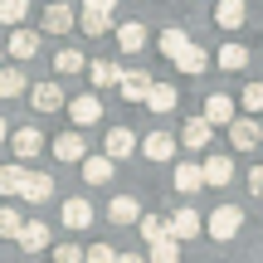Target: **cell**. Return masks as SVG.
I'll return each instance as SVG.
<instances>
[{
    "mask_svg": "<svg viewBox=\"0 0 263 263\" xmlns=\"http://www.w3.org/2000/svg\"><path fill=\"white\" fill-rule=\"evenodd\" d=\"M239 224H244V210H239V205H219L215 215L205 219L210 239H219V244H224V239H234V234H239Z\"/></svg>",
    "mask_w": 263,
    "mask_h": 263,
    "instance_id": "6da1fadb",
    "label": "cell"
},
{
    "mask_svg": "<svg viewBox=\"0 0 263 263\" xmlns=\"http://www.w3.org/2000/svg\"><path fill=\"white\" fill-rule=\"evenodd\" d=\"M258 141H263V132H258L254 117H234V122H229V146L234 151H254Z\"/></svg>",
    "mask_w": 263,
    "mask_h": 263,
    "instance_id": "7a4b0ae2",
    "label": "cell"
},
{
    "mask_svg": "<svg viewBox=\"0 0 263 263\" xmlns=\"http://www.w3.org/2000/svg\"><path fill=\"white\" fill-rule=\"evenodd\" d=\"M20 195H25L29 205H44V200H54V180H49L44 171H25V185H20Z\"/></svg>",
    "mask_w": 263,
    "mask_h": 263,
    "instance_id": "3957f363",
    "label": "cell"
},
{
    "mask_svg": "<svg viewBox=\"0 0 263 263\" xmlns=\"http://www.w3.org/2000/svg\"><path fill=\"white\" fill-rule=\"evenodd\" d=\"M200 229H205V219H200L195 210H176V215L166 219V234H171V239H195Z\"/></svg>",
    "mask_w": 263,
    "mask_h": 263,
    "instance_id": "277c9868",
    "label": "cell"
},
{
    "mask_svg": "<svg viewBox=\"0 0 263 263\" xmlns=\"http://www.w3.org/2000/svg\"><path fill=\"white\" fill-rule=\"evenodd\" d=\"M15 244L25 249V254H39V249H49V224H39V219H25L15 234Z\"/></svg>",
    "mask_w": 263,
    "mask_h": 263,
    "instance_id": "5b68a950",
    "label": "cell"
},
{
    "mask_svg": "<svg viewBox=\"0 0 263 263\" xmlns=\"http://www.w3.org/2000/svg\"><path fill=\"white\" fill-rule=\"evenodd\" d=\"M103 151H107V161H127L132 151H137L132 127H112V132H107V141H103Z\"/></svg>",
    "mask_w": 263,
    "mask_h": 263,
    "instance_id": "8992f818",
    "label": "cell"
},
{
    "mask_svg": "<svg viewBox=\"0 0 263 263\" xmlns=\"http://www.w3.org/2000/svg\"><path fill=\"white\" fill-rule=\"evenodd\" d=\"M64 107H68V117H73L78 127H88V122H98V117H103L98 93H83V98H73V103H64Z\"/></svg>",
    "mask_w": 263,
    "mask_h": 263,
    "instance_id": "52a82bcc",
    "label": "cell"
},
{
    "mask_svg": "<svg viewBox=\"0 0 263 263\" xmlns=\"http://www.w3.org/2000/svg\"><path fill=\"white\" fill-rule=\"evenodd\" d=\"M171 185H176L180 195H195V190H205V176H200V166H195V161H180V166H176V176H171Z\"/></svg>",
    "mask_w": 263,
    "mask_h": 263,
    "instance_id": "ba28073f",
    "label": "cell"
},
{
    "mask_svg": "<svg viewBox=\"0 0 263 263\" xmlns=\"http://www.w3.org/2000/svg\"><path fill=\"white\" fill-rule=\"evenodd\" d=\"M137 151H141L146 161H171V156H176V137H166V132H151V137L141 141Z\"/></svg>",
    "mask_w": 263,
    "mask_h": 263,
    "instance_id": "9c48e42d",
    "label": "cell"
},
{
    "mask_svg": "<svg viewBox=\"0 0 263 263\" xmlns=\"http://www.w3.org/2000/svg\"><path fill=\"white\" fill-rule=\"evenodd\" d=\"M29 103H34V112H59L64 93H59V83H34L29 88Z\"/></svg>",
    "mask_w": 263,
    "mask_h": 263,
    "instance_id": "30bf717a",
    "label": "cell"
},
{
    "mask_svg": "<svg viewBox=\"0 0 263 263\" xmlns=\"http://www.w3.org/2000/svg\"><path fill=\"white\" fill-rule=\"evenodd\" d=\"M49 151H54L59 161H83V156H88V141H83V132H64Z\"/></svg>",
    "mask_w": 263,
    "mask_h": 263,
    "instance_id": "8fae6325",
    "label": "cell"
},
{
    "mask_svg": "<svg viewBox=\"0 0 263 263\" xmlns=\"http://www.w3.org/2000/svg\"><path fill=\"white\" fill-rule=\"evenodd\" d=\"M117 49H122V54H141V49H146V25H137V20L117 25Z\"/></svg>",
    "mask_w": 263,
    "mask_h": 263,
    "instance_id": "7c38bea8",
    "label": "cell"
},
{
    "mask_svg": "<svg viewBox=\"0 0 263 263\" xmlns=\"http://www.w3.org/2000/svg\"><path fill=\"white\" fill-rule=\"evenodd\" d=\"M10 146H15V156H20V161H34V156H39V146H44V137H39V127H20L15 137H10Z\"/></svg>",
    "mask_w": 263,
    "mask_h": 263,
    "instance_id": "4fadbf2b",
    "label": "cell"
},
{
    "mask_svg": "<svg viewBox=\"0 0 263 263\" xmlns=\"http://www.w3.org/2000/svg\"><path fill=\"white\" fill-rule=\"evenodd\" d=\"M88 224H93V205H88V200H64V229H73V234H78V229H88Z\"/></svg>",
    "mask_w": 263,
    "mask_h": 263,
    "instance_id": "5bb4252c",
    "label": "cell"
},
{
    "mask_svg": "<svg viewBox=\"0 0 263 263\" xmlns=\"http://www.w3.org/2000/svg\"><path fill=\"white\" fill-rule=\"evenodd\" d=\"M200 176H205V185H229V180H234V161L229 156H210L205 166H200Z\"/></svg>",
    "mask_w": 263,
    "mask_h": 263,
    "instance_id": "9a60e30c",
    "label": "cell"
},
{
    "mask_svg": "<svg viewBox=\"0 0 263 263\" xmlns=\"http://www.w3.org/2000/svg\"><path fill=\"white\" fill-rule=\"evenodd\" d=\"M244 15H249L244 0H219V5H215V25L219 29H239V25H244Z\"/></svg>",
    "mask_w": 263,
    "mask_h": 263,
    "instance_id": "2e32d148",
    "label": "cell"
},
{
    "mask_svg": "<svg viewBox=\"0 0 263 263\" xmlns=\"http://www.w3.org/2000/svg\"><path fill=\"white\" fill-rule=\"evenodd\" d=\"M205 122H210V127H229V122H234V103H229L224 93H210V103H205Z\"/></svg>",
    "mask_w": 263,
    "mask_h": 263,
    "instance_id": "e0dca14e",
    "label": "cell"
},
{
    "mask_svg": "<svg viewBox=\"0 0 263 263\" xmlns=\"http://www.w3.org/2000/svg\"><path fill=\"white\" fill-rule=\"evenodd\" d=\"M117 88H122V98H127V103H141V98H146V88H151V78L141 73V68H127V73L117 78Z\"/></svg>",
    "mask_w": 263,
    "mask_h": 263,
    "instance_id": "ac0fdd59",
    "label": "cell"
},
{
    "mask_svg": "<svg viewBox=\"0 0 263 263\" xmlns=\"http://www.w3.org/2000/svg\"><path fill=\"white\" fill-rule=\"evenodd\" d=\"M141 103H146L151 112H176V88H171V83H151Z\"/></svg>",
    "mask_w": 263,
    "mask_h": 263,
    "instance_id": "d6986e66",
    "label": "cell"
},
{
    "mask_svg": "<svg viewBox=\"0 0 263 263\" xmlns=\"http://www.w3.org/2000/svg\"><path fill=\"white\" fill-rule=\"evenodd\" d=\"M107 219H112V224H137V219H141V205L132 195H117L112 205H107Z\"/></svg>",
    "mask_w": 263,
    "mask_h": 263,
    "instance_id": "ffe728a7",
    "label": "cell"
},
{
    "mask_svg": "<svg viewBox=\"0 0 263 263\" xmlns=\"http://www.w3.org/2000/svg\"><path fill=\"white\" fill-rule=\"evenodd\" d=\"M83 180L88 185H107L112 180V161L107 156H83Z\"/></svg>",
    "mask_w": 263,
    "mask_h": 263,
    "instance_id": "44dd1931",
    "label": "cell"
},
{
    "mask_svg": "<svg viewBox=\"0 0 263 263\" xmlns=\"http://www.w3.org/2000/svg\"><path fill=\"white\" fill-rule=\"evenodd\" d=\"M210 132H215V127H210L205 117H190V122H185V132H180V141H185L190 151H200V146H210Z\"/></svg>",
    "mask_w": 263,
    "mask_h": 263,
    "instance_id": "7402d4cb",
    "label": "cell"
},
{
    "mask_svg": "<svg viewBox=\"0 0 263 263\" xmlns=\"http://www.w3.org/2000/svg\"><path fill=\"white\" fill-rule=\"evenodd\" d=\"M44 29L49 34H68V29H73V10L68 5H49L44 10Z\"/></svg>",
    "mask_w": 263,
    "mask_h": 263,
    "instance_id": "603a6c76",
    "label": "cell"
},
{
    "mask_svg": "<svg viewBox=\"0 0 263 263\" xmlns=\"http://www.w3.org/2000/svg\"><path fill=\"white\" fill-rule=\"evenodd\" d=\"M10 54L15 59H34L39 54V34L34 29H15V34H10Z\"/></svg>",
    "mask_w": 263,
    "mask_h": 263,
    "instance_id": "cb8c5ba5",
    "label": "cell"
},
{
    "mask_svg": "<svg viewBox=\"0 0 263 263\" xmlns=\"http://www.w3.org/2000/svg\"><path fill=\"white\" fill-rule=\"evenodd\" d=\"M88 78H93L98 88H117V78H122V68H117L112 59H98V64H88Z\"/></svg>",
    "mask_w": 263,
    "mask_h": 263,
    "instance_id": "d4e9b609",
    "label": "cell"
},
{
    "mask_svg": "<svg viewBox=\"0 0 263 263\" xmlns=\"http://www.w3.org/2000/svg\"><path fill=\"white\" fill-rule=\"evenodd\" d=\"M176 68H180V73H205V49H200V44H185L176 54Z\"/></svg>",
    "mask_w": 263,
    "mask_h": 263,
    "instance_id": "484cf974",
    "label": "cell"
},
{
    "mask_svg": "<svg viewBox=\"0 0 263 263\" xmlns=\"http://www.w3.org/2000/svg\"><path fill=\"white\" fill-rule=\"evenodd\" d=\"M176 258H180V239H171V234L151 239V263H176Z\"/></svg>",
    "mask_w": 263,
    "mask_h": 263,
    "instance_id": "4316f807",
    "label": "cell"
},
{
    "mask_svg": "<svg viewBox=\"0 0 263 263\" xmlns=\"http://www.w3.org/2000/svg\"><path fill=\"white\" fill-rule=\"evenodd\" d=\"M25 93V68H0V98H20Z\"/></svg>",
    "mask_w": 263,
    "mask_h": 263,
    "instance_id": "83f0119b",
    "label": "cell"
},
{
    "mask_svg": "<svg viewBox=\"0 0 263 263\" xmlns=\"http://www.w3.org/2000/svg\"><path fill=\"white\" fill-rule=\"evenodd\" d=\"M20 185H25V166H0V195H20Z\"/></svg>",
    "mask_w": 263,
    "mask_h": 263,
    "instance_id": "f1b7e54d",
    "label": "cell"
},
{
    "mask_svg": "<svg viewBox=\"0 0 263 263\" xmlns=\"http://www.w3.org/2000/svg\"><path fill=\"white\" fill-rule=\"evenodd\" d=\"M54 68H59V73H83L88 59L78 54V49H59V54H54Z\"/></svg>",
    "mask_w": 263,
    "mask_h": 263,
    "instance_id": "f546056e",
    "label": "cell"
},
{
    "mask_svg": "<svg viewBox=\"0 0 263 263\" xmlns=\"http://www.w3.org/2000/svg\"><path fill=\"white\" fill-rule=\"evenodd\" d=\"M219 68H229V73H234V68H249V49L244 44H224L219 49Z\"/></svg>",
    "mask_w": 263,
    "mask_h": 263,
    "instance_id": "4dcf8cb0",
    "label": "cell"
},
{
    "mask_svg": "<svg viewBox=\"0 0 263 263\" xmlns=\"http://www.w3.org/2000/svg\"><path fill=\"white\" fill-rule=\"evenodd\" d=\"M78 25H83L88 34H107V29H112V15H103V10H83Z\"/></svg>",
    "mask_w": 263,
    "mask_h": 263,
    "instance_id": "1f68e13d",
    "label": "cell"
},
{
    "mask_svg": "<svg viewBox=\"0 0 263 263\" xmlns=\"http://www.w3.org/2000/svg\"><path fill=\"white\" fill-rule=\"evenodd\" d=\"M185 44H190V39H185V29H166V34H161V54H166V59H176Z\"/></svg>",
    "mask_w": 263,
    "mask_h": 263,
    "instance_id": "d6a6232c",
    "label": "cell"
},
{
    "mask_svg": "<svg viewBox=\"0 0 263 263\" xmlns=\"http://www.w3.org/2000/svg\"><path fill=\"white\" fill-rule=\"evenodd\" d=\"M25 15H29V0H0V20L5 25H20Z\"/></svg>",
    "mask_w": 263,
    "mask_h": 263,
    "instance_id": "836d02e7",
    "label": "cell"
},
{
    "mask_svg": "<svg viewBox=\"0 0 263 263\" xmlns=\"http://www.w3.org/2000/svg\"><path fill=\"white\" fill-rule=\"evenodd\" d=\"M137 229H141V239L151 244V239H161V234H166V219H156V215H141V219H137Z\"/></svg>",
    "mask_w": 263,
    "mask_h": 263,
    "instance_id": "e575fe53",
    "label": "cell"
},
{
    "mask_svg": "<svg viewBox=\"0 0 263 263\" xmlns=\"http://www.w3.org/2000/svg\"><path fill=\"white\" fill-rule=\"evenodd\" d=\"M20 224H25V219H20V210H10V205L0 210V234H5V239H15V234H20Z\"/></svg>",
    "mask_w": 263,
    "mask_h": 263,
    "instance_id": "d590c367",
    "label": "cell"
},
{
    "mask_svg": "<svg viewBox=\"0 0 263 263\" xmlns=\"http://www.w3.org/2000/svg\"><path fill=\"white\" fill-rule=\"evenodd\" d=\"M83 263H117V249H107V244H93L83 254Z\"/></svg>",
    "mask_w": 263,
    "mask_h": 263,
    "instance_id": "8d00e7d4",
    "label": "cell"
},
{
    "mask_svg": "<svg viewBox=\"0 0 263 263\" xmlns=\"http://www.w3.org/2000/svg\"><path fill=\"white\" fill-rule=\"evenodd\" d=\"M244 107H249V112H263V83H249L244 88Z\"/></svg>",
    "mask_w": 263,
    "mask_h": 263,
    "instance_id": "74e56055",
    "label": "cell"
},
{
    "mask_svg": "<svg viewBox=\"0 0 263 263\" xmlns=\"http://www.w3.org/2000/svg\"><path fill=\"white\" fill-rule=\"evenodd\" d=\"M54 263H83L78 244H59V249H54Z\"/></svg>",
    "mask_w": 263,
    "mask_h": 263,
    "instance_id": "f35d334b",
    "label": "cell"
},
{
    "mask_svg": "<svg viewBox=\"0 0 263 263\" xmlns=\"http://www.w3.org/2000/svg\"><path fill=\"white\" fill-rule=\"evenodd\" d=\"M249 190H254V195H263V166L249 171Z\"/></svg>",
    "mask_w": 263,
    "mask_h": 263,
    "instance_id": "ab89813d",
    "label": "cell"
},
{
    "mask_svg": "<svg viewBox=\"0 0 263 263\" xmlns=\"http://www.w3.org/2000/svg\"><path fill=\"white\" fill-rule=\"evenodd\" d=\"M117 0H83V10H103V15H112Z\"/></svg>",
    "mask_w": 263,
    "mask_h": 263,
    "instance_id": "60d3db41",
    "label": "cell"
},
{
    "mask_svg": "<svg viewBox=\"0 0 263 263\" xmlns=\"http://www.w3.org/2000/svg\"><path fill=\"white\" fill-rule=\"evenodd\" d=\"M117 263H146L141 254H117Z\"/></svg>",
    "mask_w": 263,
    "mask_h": 263,
    "instance_id": "b9f144b4",
    "label": "cell"
},
{
    "mask_svg": "<svg viewBox=\"0 0 263 263\" xmlns=\"http://www.w3.org/2000/svg\"><path fill=\"white\" fill-rule=\"evenodd\" d=\"M5 137H10V127H5V117H0V141H5Z\"/></svg>",
    "mask_w": 263,
    "mask_h": 263,
    "instance_id": "7bdbcfd3",
    "label": "cell"
}]
</instances>
